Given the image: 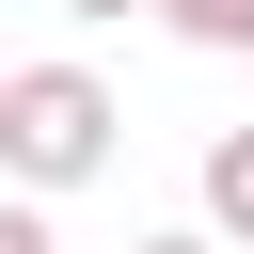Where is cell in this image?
<instances>
[{"instance_id":"1","label":"cell","mask_w":254,"mask_h":254,"mask_svg":"<svg viewBox=\"0 0 254 254\" xmlns=\"http://www.w3.org/2000/svg\"><path fill=\"white\" fill-rule=\"evenodd\" d=\"M111 143H127V111L95 64H0V175L16 190H79V175H111Z\"/></svg>"},{"instance_id":"2","label":"cell","mask_w":254,"mask_h":254,"mask_svg":"<svg viewBox=\"0 0 254 254\" xmlns=\"http://www.w3.org/2000/svg\"><path fill=\"white\" fill-rule=\"evenodd\" d=\"M206 238H222V254H254V127H222V143H206Z\"/></svg>"},{"instance_id":"3","label":"cell","mask_w":254,"mask_h":254,"mask_svg":"<svg viewBox=\"0 0 254 254\" xmlns=\"http://www.w3.org/2000/svg\"><path fill=\"white\" fill-rule=\"evenodd\" d=\"M190 48H222V64H254V0H159Z\"/></svg>"},{"instance_id":"4","label":"cell","mask_w":254,"mask_h":254,"mask_svg":"<svg viewBox=\"0 0 254 254\" xmlns=\"http://www.w3.org/2000/svg\"><path fill=\"white\" fill-rule=\"evenodd\" d=\"M0 254H64L48 238V190H0Z\"/></svg>"},{"instance_id":"5","label":"cell","mask_w":254,"mask_h":254,"mask_svg":"<svg viewBox=\"0 0 254 254\" xmlns=\"http://www.w3.org/2000/svg\"><path fill=\"white\" fill-rule=\"evenodd\" d=\"M127 254H222V238H206V222H175V238H127Z\"/></svg>"},{"instance_id":"6","label":"cell","mask_w":254,"mask_h":254,"mask_svg":"<svg viewBox=\"0 0 254 254\" xmlns=\"http://www.w3.org/2000/svg\"><path fill=\"white\" fill-rule=\"evenodd\" d=\"M64 16H127V0H64Z\"/></svg>"}]
</instances>
